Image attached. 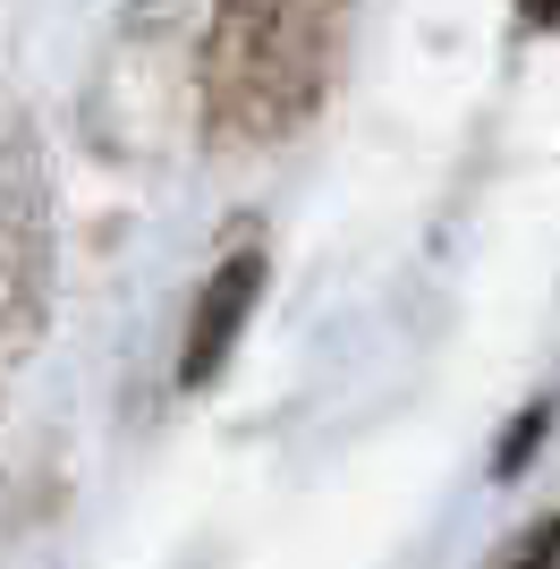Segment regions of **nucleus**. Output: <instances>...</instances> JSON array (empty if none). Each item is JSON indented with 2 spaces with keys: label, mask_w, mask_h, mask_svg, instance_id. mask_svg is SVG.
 <instances>
[{
  "label": "nucleus",
  "mask_w": 560,
  "mask_h": 569,
  "mask_svg": "<svg viewBox=\"0 0 560 569\" xmlns=\"http://www.w3.org/2000/svg\"><path fill=\"white\" fill-rule=\"evenodd\" d=\"M552 552H560V519H552V527H536V536H527V545H518L501 569H552Z\"/></svg>",
  "instance_id": "7ed1b4c3"
},
{
  "label": "nucleus",
  "mask_w": 560,
  "mask_h": 569,
  "mask_svg": "<svg viewBox=\"0 0 560 569\" xmlns=\"http://www.w3.org/2000/svg\"><path fill=\"white\" fill-rule=\"evenodd\" d=\"M518 18L527 26H560V0H518Z\"/></svg>",
  "instance_id": "20e7f679"
},
{
  "label": "nucleus",
  "mask_w": 560,
  "mask_h": 569,
  "mask_svg": "<svg viewBox=\"0 0 560 569\" xmlns=\"http://www.w3.org/2000/svg\"><path fill=\"white\" fill-rule=\"evenodd\" d=\"M256 289H263V263H256V256H238V263H221V272H212L204 307H196V332H187V366H179L187 382H212V366L230 357L238 323H247V307H256Z\"/></svg>",
  "instance_id": "f03ea898"
},
{
  "label": "nucleus",
  "mask_w": 560,
  "mask_h": 569,
  "mask_svg": "<svg viewBox=\"0 0 560 569\" xmlns=\"http://www.w3.org/2000/svg\"><path fill=\"white\" fill-rule=\"evenodd\" d=\"M340 9L349 0H221V111L238 128H289L323 94V69L340 51Z\"/></svg>",
  "instance_id": "f257e3e1"
}]
</instances>
